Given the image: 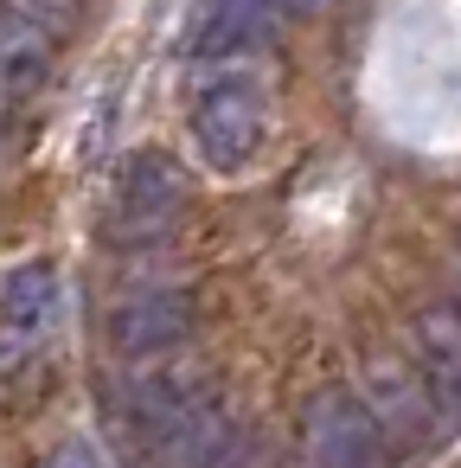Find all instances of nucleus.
<instances>
[{
  "label": "nucleus",
  "instance_id": "3",
  "mask_svg": "<svg viewBox=\"0 0 461 468\" xmlns=\"http://www.w3.org/2000/svg\"><path fill=\"white\" fill-rule=\"evenodd\" d=\"M301 449H308V468H378L384 462V423H378L372 398L327 385L301 417Z\"/></svg>",
  "mask_w": 461,
  "mask_h": 468
},
{
  "label": "nucleus",
  "instance_id": "5",
  "mask_svg": "<svg viewBox=\"0 0 461 468\" xmlns=\"http://www.w3.org/2000/svg\"><path fill=\"white\" fill-rule=\"evenodd\" d=\"M52 78V27L0 0V110H26Z\"/></svg>",
  "mask_w": 461,
  "mask_h": 468
},
{
  "label": "nucleus",
  "instance_id": "10",
  "mask_svg": "<svg viewBox=\"0 0 461 468\" xmlns=\"http://www.w3.org/2000/svg\"><path fill=\"white\" fill-rule=\"evenodd\" d=\"M58 308V270L39 257V263H20L7 276V295H0V314H7L14 327H39L46 314Z\"/></svg>",
  "mask_w": 461,
  "mask_h": 468
},
{
  "label": "nucleus",
  "instance_id": "7",
  "mask_svg": "<svg viewBox=\"0 0 461 468\" xmlns=\"http://www.w3.org/2000/svg\"><path fill=\"white\" fill-rule=\"evenodd\" d=\"M435 404H442V398H435V385L423 378V366H378V372H372V410H378L384 436L416 442V436L429 430Z\"/></svg>",
  "mask_w": 461,
  "mask_h": 468
},
{
  "label": "nucleus",
  "instance_id": "4",
  "mask_svg": "<svg viewBox=\"0 0 461 468\" xmlns=\"http://www.w3.org/2000/svg\"><path fill=\"white\" fill-rule=\"evenodd\" d=\"M263 90H257V78H212L205 90H199V103H193V142H199V154L212 161V167H244L257 148H263Z\"/></svg>",
  "mask_w": 461,
  "mask_h": 468
},
{
  "label": "nucleus",
  "instance_id": "8",
  "mask_svg": "<svg viewBox=\"0 0 461 468\" xmlns=\"http://www.w3.org/2000/svg\"><path fill=\"white\" fill-rule=\"evenodd\" d=\"M282 14H295L288 0H212V14L199 27V58H244L250 46L269 39Z\"/></svg>",
  "mask_w": 461,
  "mask_h": 468
},
{
  "label": "nucleus",
  "instance_id": "11",
  "mask_svg": "<svg viewBox=\"0 0 461 468\" xmlns=\"http://www.w3.org/2000/svg\"><path fill=\"white\" fill-rule=\"evenodd\" d=\"M52 468H84V449H65V455H58ZM90 468H97V462H90Z\"/></svg>",
  "mask_w": 461,
  "mask_h": 468
},
{
  "label": "nucleus",
  "instance_id": "2",
  "mask_svg": "<svg viewBox=\"0 0 461 468\" xmlns=\"http://www.w3.org/2000/svg\"><path fill=\"white\" fill-rule=\"evenodd\" d=\"M186 199H193V186H186L180 161H167L161 148L129 154L122 174H116V193H110V231L122 244H154V238H167L180 225Z\"/></svg>",
  "mask_w": 461,
  "mask_h": 468
},
{
  "label": "nucleus",
  "instance_id": "9",
  "mask_svg": "<svg viewBox=\"0 0 461 468\" xmlns=\"http://www.w3.org/2000/svg\"><path fill=\"white\" fill-rule=\"evenodd\" d=\"M410 340H416V366L435 385V398L455 404L461 398V308H423Z\"/></svg>",
  "mask_w": 461,
  "mask_h": 468
},
{
  "label": "nucleus",
  "instance_id": "1",
  "mask_svg": "<svg viewBox=\"0 0 461 468\" xmlns=\"http://www.w3.org/2000/svg\"><path fill=\"white\" fill-rule=\"evenodd\" d=\"M122 423L141 468H218L231 442V410L199 372H141L122 398Z\"/></svg>",
  "mask_w": 461,
  "mask_h": 468
},
{
  "label": "nucleus",
  "instance_id": "6",
  "mask_svg": "<svg viewBox=\"0 0 461 468\" xmlns=\"http://www.w3.org/2000/svg\"><path fill=\"white\" fill-rule=\"evenodd\" d=\"M193 334V302L180 289H141L129 302H116L110 314V340L129 353V359H148V353H167Z\"/></svg>",
  "mask_w": 461,
  "mask_h": 468
}]
</instances>
